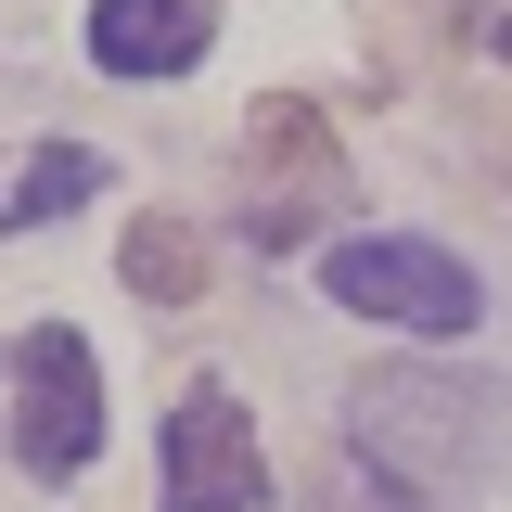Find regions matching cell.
Wrapping results in <instances>:
<instances>
[{
	"label": "cell",
	"mask_w": 512,
	"mask_h": 512,
	"mask_svg": "<svg viewBox=\"0 0 512 512\" xmlns=\"http://www.w3.org/2000/svg\"><path fill=\"white\" fill-rule=\"evenodd\" d=\"M320 295L384 320V333H474L487 320V282L448 244H423V231H346V244H320Z\"/></svg>",
	"instance_id": "obj_2"
},
{
	"label": "cell",
	"mask_w": 512,
	"mask_h": 512,
	"mask_svg": "<svg viewBox=\"0 0 512 512\" xmlns=\"http://www.w3.org/2000/svg\"><path fill=\"white\" fill-rule=\"evenodd\" d=\"M320 512H423V487H397V474H372V461L346 448V461L320 474Z\"/></svg>",
	"instance_id": "obj_9"
},
{
	"label": "cell",
	"mask_w": 512,
	"mask_h": 512,
	"mask_svg": "<svg viewBox=\"0 0 512 512\" xmlns=\"http://www.w3.org/2000/svg\"><path fill=\"white\" fill-rule=\"evenodd\" d=\"M13 461H26V487H77L103 461V359L64 320L13 346Z\"/></svg>",
	"instance_id": "obj_3"
},
{
	"label": "cell",
	"mask_w": 512,
	"mask_h": 512,
	"mask_svg": "<svg viewBox=\"0 0 512 512\" xmlns=\"http://www.w3.org/2000/svg\"><path fill=\"white\" fill-rule=\"evenodd\" d=\"M218 39V0H90V64L103 77H180Z\"/></svg>",
	"instance_id": "obj_6"
},
{
	"label": "cell",
	"mask_w": 512,
	"mask_h": 512,
	"mask_svg": "<svg viewBox=\"0 0 512 512\" xmlns=\"http://www.w3.org/2000/svg\"><path fill=\"white\" fill-rule=\"evenodd\" d=\"M346 448H359L372 474H397V487H423V500L500 487V461H512V384L384 359V372H359V397H346Z\"/></svg>",
	"instance_id": "obj_1"
},
{
	"label": "cell",
	"mask_w": 512,
	"mask_h": 512,
	"mask_svg": "<svg viewBox=\"0 0 512 512\" xmlns=\"http://www.w3.org/2000/svg\"><path fill=\"white\" fill-rule=\"evenodd\" d=\"M500 64H512V26H500Z\"/></svg>",
	"instance_id": "obj_10"
},
{
	"label": "cell",
	"mask_w": 512,
	"mask_h": 512,
	"mask_svg": "<svg viewBox=\"0 0 512 512\" xmlns=\"http://www.w3.org/2000/svg\"><path fill=\"white\" fill-rule=\"evenodd\" d=\"M244 167H256V192H244V244L256 256H295L320 231V205L346 192V154H333V128H320L308 103H256Z\"/></svg>",
	"instance_id": "obj_4"
},
{
	"label": "cell",
	"mask_w": 512,
	"mask_h": 512,
	"mask_svg": "<svg viewBox=\"0 0 512 512\" xmlns=\"http://www.w3.org/2000/svg\"><path fill=\"white\" fill-rule=\"evenodd\" d=\"M116 269H128V295H154V308H192L205 295V244H192L180 218H141L116 244Z\"/></svg>",
	"instance_id": "obj_8"
},
{
	"label": "cell",
	"mask_w": 512,
	"mask_h": 512,
	"mask_svg": "<svg viewBox=\"0 0 512 512\" xmlns=\"http://www.w3.org/2000/svg\"><path fill=\"white\" fill-rule=\"evenodd\" d=\"M154 474H167V512H256V500H269V448H256V410H244L218 372H205V384H180Z\"/></svg>",
	"instance_id": "obj_5"
},
{
	"label": "cell",
	"mask_w": 512,
	"mask_h": 512,
	"mask_svg": "<svg viewBox=\"0 0 512 512\" xmlns=\"http://www.w3.org/2000/svg\"><path fill=\"white\" fill-rule=\"evenodd\" d=\"M103 192V154L90 141H52V154H26L13 167V192H0V231H52V218H77Z\"/></svg>",
	"instance_id": "obj_7"
}]
</instances>
